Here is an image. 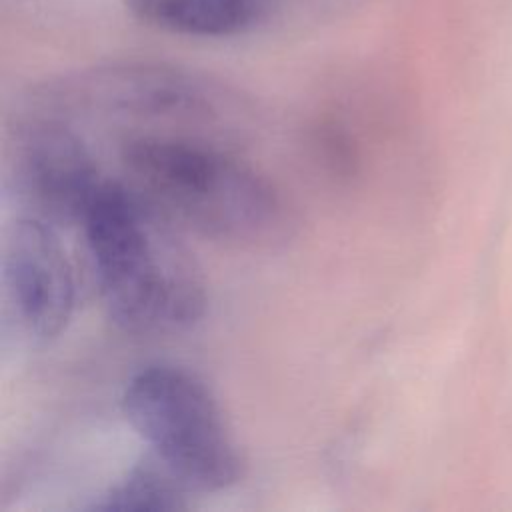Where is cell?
Instances as JSON below:
<instances>
[{"label": "cell", "instance_id": "6da1fadb", "mask_svg": "<svg viewBox=\"0 0 512 512\" xmlns=\"http://www.w3.org/2000/svg\"><path fill=\"white\" fill-rule=\"evenodd\" d=\"M124 180L178 228L234 248L290 238L296 216L284 192L226 140L178 132L124 134Z\"/></svg>", "mask_w": 512, "mask_h": 512}, {"label": "cell", "instance_id": "7a4b0ae2", "mask_svg": "<svg viewBox=\"0 0 512 512\" xmlns=\"http://www.w3.org/2000/svg\"><path fill=\"white\" fill-rule=\"evenodd\" d=\"M80 226L102 308L118 330L172 336L202 320L200 264L180 228L124 178L104 182Z\"/></svg>", "mask_w": 512, "mask_h": 512}, {"label": "cell", "instance_id": "3957f363", "mask_svg": "<svg viewBox=\"0 0 512 512\" xmlns=\"http://www.w3.org/2000/svg\"><path fill=\"white\" fill-rule=\"evenodd\" d=\"M26 108L72 124L104 122L136 132H178L226 140L240 134L244 106L216 80L194 70L126 60L78 70L32 90Z\"/></svg>", "mask_w": 512, "mask_h": 512}, {"label": "cell", "instance_id": "277c9868", "mask_svg": "<svg viewBox=\"0 0 512 512\" xmlns=\"http://www.w3.org/2000/svg\"><path fill=\"white\" fill-rule=\"evenodd\" d=\"M122 412L148 452L194 494L222 492L244 478L242 450L206 382L184 366L156 362L136 370Z\"/></svg>", "mask_w": 512, "mask_h": 512}, {"label": "cell", "instance_id": "5b68a950", "mask_svg": "<svg viewBox=\"0 0 512 512\" xmlns=\"http://www.w3.org/2000/svg\"><path fill=\"white\" fill-rule=\"evenodd\" d=\"M16 190L32 216L82 224L108 180L76 124L26 108L16 130Z\"/></svg>", "mask_w": 512, "mask_h": 512}, {"label": "cell", "instance_id": "8992f818", "mask_svg": "<svg viewBox=\"0 0 512 512\" xmlns=\"http://www.w3.org/2000/svg\"><path fill=\"white\" fill-rule=\"evenodd\" d=\"M2 282L20 328L34 340L60 336L76 306V280L56 226L22 214L2 248Z\"/></svg>", "mask_w": 512, "mask_h": 512}, {"label": "cell", "instance_id": "52a82bcc", "mask_svg": "<svg viewBox=\"0 0 512 512\" xmlns=\"http://www.w3.org/2000/svg\"><path fill=\"white\" fill-rule=\"evenodd\" d=\"M272 0H126L140 24L178 36L228 38L258 26Z\"/></svg>", "mask_w": 512, "mask_h": 512}, {"label": "cell", "instance_id": "ba28073f", "mask_svg": "<svg viewBox=\"0 0 512 512\" xmlns=\"http://www.w3.org/2000/svg\"><path fill=\"white\" fill-rule=\"evenodd\" d=\"M194 492L150 452L86 508L100 512H166L190 508Z\"/></svg>", "mask_w": 512, "mask_h": 512}]
</instances>
